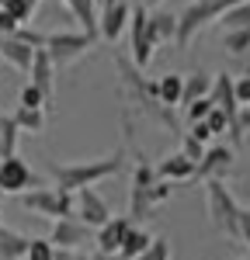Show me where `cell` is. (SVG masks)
Wrapping results in <instances>:
<instances>
[{
  "mask_svg": "<svg viewBox=\"0 0 250 260\" xmlns=\"http://www.w3.org/2000/svg\"><path fill=\"white\" fill-rule=\"evenodd\" d=\"M125 167V149H115L111 156H101V160H80V163H49V177L56 180V191L63 194H77L83 187H94L101 180L115 177Z\"/></svg>",
  "mask_w": 250,
  "mask_h": 260,
  "instance_id": "cell-1",
  "label": "cell"
},
{
  "mask_svg": "<svg viewBox=\"0 0 250 260\" xmlns=\"http://www.w3.org/2000/svg\"><path fill=\"white\" fill-rule=\"evenodd\" d=\"M174 194V184L170 180H160L157 174H153V167L149 163H136L132 167V187H129V215L125 219L132 222H143L157 205H164L167 198Z\"/></svg>",
  "mask_w": 250,
  "mask_h": 260,
  "instance_id": "cell-2",
  "label": "cell"
},
{
  "mask_svg": "<svg viewBox=\"0 0 250 260\" xmlns=\"http://www.w3.org/2000/svg\"><path fill=\"white\" fill-rule=\"evenodd\" d=\"M236 4H247V0H191L184 11L177 14V35H174V45L184 49V45L195 39L205 24L219 21L226 11H233Z\"/></svg>",
  "mask_w": 250,
  "mask_h": 260,
  "instance_id": "cell-3",
  "label": "cell"
},
{
  "mask_svg": "<svg viewBox=\"0 0 250 260\" xmlns=\"http://www.w3.org/2000/svg\"><path fill=\"white\" fill-rule=\"evenodd\" d=\"M205 205H208V222L223 233V236H229V240H236V215H240V201H236V194L229 191L226 180H205Z\"/></svg>",
  "mask_w": 250,
  "mask_h": 260,
  "instance_id": "cell-4",
  "label": "cell"
},
{
  "mask_svg": "<svg viewBox=\"0 0 250 260\" xmlns=\"http://www.w3.org/2000/svg\"><path fill=\"white\" fill-rule=\"evenodd\" d=\"M21 205L28 212H35L42 219H73V194H63L56 187H35V191H24Z\"/></svg>",
  "mask_w": 250,
  "mask_h": 260,
  "instance_id": "cell-5",
  "label": "cell"
},
{
  "mask_svg": "<svg viewBox=\"0 0 250 260\" xmlns=\"http://www.w3.org/2000/svg\"><path fill=\"white\" fill-rule=\"evenodd\" d=\"M87 49H94V39H87L83 31H52V35H45V56L52 59L56 70L80 59Z\"/></svg>",
  "mask_w": 250,
  "mask_h": 260,
  "instance_id": "cell-6",
  "label": "cell"
},
{
  "mask_svg": "<svg viewBox=\"0 0 250 260\" xmlns=\"http://www.w3.org/2000/svg\"><path fill=\"white\" fill-rule=\"evenodd\" d=\"M146 18H149V11L139 7V4L129 14V56H132L136 70H146L149 59H153V49H157V42H153L149 28H146Z\"/></svg>",
  "mask_w": 250,
  "mask_h": 260,
  "instance_id": "cell-7",
  "label": "cell"
},
{
  "mask_svg": "<svg viewBox=\"0 0 250 260\" xmlns=\"http://www.w3.org/2000/svg\"><path fill=\"white\" fill-rule=\"evenodd\" d=\"M35 187H42V177L18 153L0 160V194H24V191H35Z\"/></svg>",
  "mask_w": 250,
  "mask_h": 260,
  "instance_id": "cell-8",
  "label": "cell"
},
{
  "mask_svg": "<svg viewBox=\"0 0 250 260\" xmlns=\"http://www.w3.org/2000/svg\"><path fill=\"white\" fill-rule=\"evenodd\" d=\"M73 219L83 222L87 229H101L104 222L111 219V208L94 187H83V191L73 194Z\"/></svg>",
  "mask_w": 250,
  "mask_h": 260,
  "instance_id": "cell-9",
  "label": "cell"
},
{
  "mask_svg": "<svg viewBox=\"0 0 250 260\" xmlns=\"http://www.w3.org/2000/svg\"><path fill=\"white\" fill-rule=\"evenodd\" d=\"M129 14H132L129 0H118V4H104V7H98V39L118 42V35L129 28Z\"/></svg>",
  "mask_w": 250,
  "mask_h": 260,
  "instance_id": "cell-10",
  "label": "cell"
},
{
  "mask_svg": "<svg viewBox=\"0 0 250 260\" xmlns=\"http://www.w3.org/2000/svg\"><path fill=\"white\" fill-rule=\"evenodd\" d=\"M233 160H236V149L233 146H208L205 149V156L198 160V167H195V177H202V180H223L226 177V170L233 167Z\"/></svg>",
  "mask_w": 250,
  "mask_h": 260,
  "instance_id": "cell-11",
  "label": "cell"
},
{
  "mask_svg": "<svg viewBox=\"0 0 250 260\" xmlns=\"http://www.w3.org/2000/svg\"><path fill=\"white\" fill-rule=\"evenodd\" d=\"M28 77H32L28 83H32L42 98H45V104H52V94H56V66H52L49 56H45V49H35V52H32Z\"/></svg>",
  "mask_w": 250,
  "mask_h": 260,
  "instance_id": "cell-12",
  "label": "cell"
},
{
  "mask_svg": "<svg viewBox=\"0 0 250 260\" xmlns=\"http://www.w3.org/2000/svg\"><path fill=\"white\" fill-rule=\"evenodd\" d=\"M87 236H90V229H87L83 222H77V219H56L45 240L52 243L56 250H77V246L87 243Z\"/></svg>",
  "mask_w": 250,
  "mask_h": 260,
  "instance_id": "cell-13",
  "label": "cell"
},
{
  "mask_svg": "<svg viewBox=\"0 0 250 260\" xmlns=\"http://www.w3.org/2000/svg\"><path fill=\"white\" fill-rule=\"evenodd\" d=\"M129 229H132V222L125 219V215H111V219H108L101 229H98V253H108V257H115Z\"/></svg>",
  "mask_w": 250,
  "mask_h": 260,
  "instance_id": "cell-14",
  "label": "cell"
},
{
  "mask_svg": "<svg viewBox=\"0 0 250 260\" xmlns=\"http://www.w3.org/2000/svg\"><path fill=\"white\" fill-rule=\"evenodd\" d=\"M153 174L160 180H170V184H177V180H191L195 177V163L181 156V153H174V156H167L160 160V167H153Z\"/></svg>",
  "mask_w": 250,
  "mask_h": 260,
  "instance_id": "cell-15",
  "label": "cell"
},
{
  "mask_svg": "<svg viewBox=\"0 0 250 260\" xmlns=\"http://www.w3.org/2000/svg\"><path fill=\"white\" fill-rule=\"evenodd\" d=\"M181 83H184V73H164L160 80H153L157 104H160V108H174V104H181Z\"/></svg>",
  "mask_w": 250,
  "mask_h": 260,
  "instance_id": "cell-16",
  "label": "cell"
},
{
  "mask_svg": "<svg viewBox=\"0 0 250 260\" xmlns=\"http://www.w3.org/2000/svg\"><path fill=\"white\" fill-rule=\"evenodd\" d=\"M28 240L32 236H24L18 229H11V225H0V260H24Z\"/></svg>",
  "mask_w": 250,
  "mask_h": 260,
  "instance_id": "cell-17",
  "label": "cell"
},
{
  "mask_svg": "<svg viewBox=\"0 0 250 260\" xmlns=\"http://www.w3.org/2000/svg\"><path fill=\"white\" fill-rule=\"evenodd\" d=\"M63 4L83 24V35L87 39H98V0H63Z\"/></svg>",
  "mask_w": 250,
  "mask_h": 260,
  "instance_id": "cell-18",
  "label": "cell"
},
{
  "mask_svg": "<svg viewBox=\"0 0 250 260\" xmlns=\"http://www.w3.org/2000/svg\"><path fill=\"white\" fill-rule=\"evenodd\" d=\"M146 28H149V35H153V42H157V45L174 42V35H177V14L157 11V14H149V18H146Z\"/></svg>",
  "mask_w": 250,
  "mask_h": 260,
  "instance_id": "cell-19",
  "label": "cell"
},
{
  "mask_svg": "<svg viewBox=\"0 0 250 260\" xmlns=\"http://www.w3.org/2000/svg\"><path fill=\"white\" fill-rule=\"evenodd\" d=\"M149 243H153V236L146 233L143 225H132V229L125 233V240H122V246H118L115 260H136V257L146 250V246H149Z\"/></svg>",
  "mask_w": 250,
  "mask_h": 260,
  "instance_id": "cell-20",
  "label": "cell"
},
{
  "mask_svg": "<svg viewBox=\"0 0 250 260\" xmlns=\"http://www.w3.org/2000/svg\"><path fill=\"white\" fill-rule=\"evenodd\" d=\"M32 52H35V49L21 45L18 39H0V59L11 62L14 70H21V73H28V66H32Z\"/></svg>",
  "mask_w": 250,
  "mask_h": 260,
  "instance_id": "cell-21",
  "label": "cell"
},
{
  "mask_svg": "<svg viewBox=\"0 0 250 260\" xmlns=\"http://www.w3.org/2000/svg\"><path fill=\"white\" fill-rule=\"evenodd\" d=\"M208 90H212V77H208V73H202V70L184 73V83H181V104H191V101H198V98H208Z\"/></svg>",
  "mask_w": 250,
  "mask_h": 260,
  "instance_id": "cell-22",
  "label": "cell"
},
{
  "mask_svg": "<svg viewBox=\"0 0 250 260\" xmlns=\"http://www.w3.org/2000/svg\"><path fill=\"white\" fill-rule=\"evenodd\" d=\"M18 139H21V128L14 125V118L11 115H0V160L18 153Z\"/></svg>",
  "mask_w": 250,
  "mask_h": 260,
  "instance_id": "cell-23",
  "label": "cell"
},
{
  "mask_svg": "<svg viewBox=\"0 0 250 260\" xmlns=\"http://www.w3.org/2000/svg\"><path fill=\"white\" fill-rule=\"evenodd\" d=\"M11 118L21 132H42L45 128V111H35V108H18Z\"/></svg>",
  "mask_w": 250,
  "mask_h": 260,
  "instance_id": "cell-24",
  "label": "cell"
},
{
  "mask_svg": "<svg viewBox=\"0 0 250 260\" xmlns=\"http://www.w3.org/2000/svg\"><path fill=\"white\" fill-rule=\"evenodd\" d=\"M223 49L233 52V56L250 52V28H233V31H226V35H223Z\"/></svg>",
  "mask_w": 250,
  "mask_h": 260,
  "instance_id": "cell-25",
  "label": "cell"
},
{
  "mask_svg": "<svg viewBox=\"0 0 250 260\" xmlns=\"http://www.w3.org/2000/svg\"><path fill=\"white\" fill-rule=\"evenodd\" d=\"M219 21L226 24V31H233V28H250V0H247V4H236V7L226 11Z\"/></svg>",
  "mask_w": 250,
  "mask_h": 260,
  "instance_id": "cell-26",
  "label": "cell"
},
{
  "mask_svg": "<svg viewBox=\"0 0 250 260\" xmlns=\"http://www.w3.org/2000/svg\"><path fill=\"white\" fill-rule=\"evenodd\" d=\"M136 260H170V240L167 236H153V243Z\"/></svg>",
  "mask_w": 250,
  "mask_h": 260,
  "instance_id": "cell-27",
  "label": "cell"
},
{
  "mask_svg": "<svg viewBox=\"0 0 250 260\" xmlns=\"http://www.w3.org/2000/svg\"><path fill=\"white\" fill-rule=\"evenodd\" d=\"M7 39H18L21 45H28V49H45V31H35V28H28V24H21L14 35H7Z\"/></svg>",
  "mask_w": 250,
  "mask_h": 260,
  "instance_id": "cell-28",
  "label": "cell"
},
{
  "mask_svg": "<svg viewBox=\"0 0 250 260\" xmlns=\"http://www.w3.org/2000/svg\"><path fill=\"white\" fill-rule=\"evenodd\" d=\"M24 260H56V246H52L49 240H28Z\"/></svg>",
  "mask_w": 250,
  "mask_h": 260,
  "instance_id": "cell-29",
  "label": "cell"
},
{
  "mask_svg": "<svg viewBox=\"0 0 250 260\" xmlns=\"http://www.w3.org/2000/svg\"><path fill=\"white\" fill-rule=\"evenodd\" d=\"M208 111H212V98H198V101H191V104H184V115H188L191 125L195 121H205Z\"/></svg>",
  "mask_w": 250,
  "mask_h": 260,
  "instance_id": "cell-30",
  "label": "cell"
},
{
  "mask_svg": "<svg viewBox=\"0 0 250 260\" xmlns=\"http://www.w3.org/2000/svg\"><path fill=\"white\" fill-rule=\"evenodd\" d=\"M181 156H188V160L198 167V160L205 156V146H202V142H195V139L184 132V136H181Z\"/></svg>",
  "mask_w": 250,
  "mask_h": 260,
  "instance_id": "cell-31",
  "label": "cell"
},
{
  "mask_svg": "<svg viewBox=\"0 0 250 260\" xmlns=\"http://www.w3.org/2000/svg\"><path fill=\"white\" fill-rule=\"evenodd\" d=\"M21 108H35V111H45L49 104H45V98H42L39 90L32 87V83H24V90H21Z\"/></svg>",
  "mask_w": 250,
  "mask_h": 260,
  "instance_id": "cell-32",
  "label": "cell"
},
{
  "mask_svg": "<svg viewBox=\"0 0 250 260\" xmlns=\"http://www.w3.org/2000/svg\"><path fill=\"white\" fill-rule=\"evenodd\" d=\"M233 94L240 108H250V77H233Z\"/></svg>",
  "mask_w": 250,
  "mask_h": 260,
  "instance_id": "cell-33",
  "label": "cell"
},
{
  "mask_svg": "<svg viewBox=\"0 0 250 260\" xmlns=\"http://www.w3.org/2000/svg\"><path fill=\"white\" fill-rule=\"evenodd\" d=\"M205 125H208V132H212V136H223V132H226V115L212 104V111L205 115Z\"/></svg>",
  "mask_w": 250,
  "mask_h": 260,
  "instance_id": "cell-34",
  "label": "cell"
},
{
  "mask_svg": "<svg viewBox=\"0 0 250 260\" xmlns=\"http://www.w3.org/2000/svg\"><path fill=\"white\" fill-rule=\"evenodd\" d=\"M236 243L250 246V208H240V215H236Z\"/></svg>",
  "mask_w": 250,
  "mask_h": 260,
  "instance_id": "cell-35",
  "label": "cell"
},
{
  "mask_svg": "<svg viewBox=\"0 0 250 260\" xmlns=\"http://www.w3.org/2000/svg\"><path fill=\"white\" fill-rule=\"evenodd\" d=\"M188 136H191V139H195V142H202V146H205V142L212 139V132H208V125H205V121H195Z\"/></svg>",
  "mask_w": 250,
  "mask_h": 260,
  "instance_id": "cell-36",
  "label": "cell"
},
{
  "mask_svg": "<svg viewBox=\"0 0 250 260\" xmlns=\"http://www.w3.org/2000/svg\"><path fill=\"white\" fill-rule=\"evenodd\" d=\"M240 128H243V136L250 132V108H240Z\"/></svg>",
  "mask_w": 250,
  "mask_h": 260,
  "instance_id": "cell-37",
  "label": "cell"
},
{
  "mask_svg": "<svg viewBox=\"0 0 250 260\" xmlns=\"http://www.w3.org/2000/svg\"><path fill=\"white\" fill-rule=\"evenodd\" d=\"M157 4H160V0H139V7H146V11H149V7H157Z\"/></svg>",
  "mask_w": 250,
  "mask_h": 260,
  "instance_id": "cell-38",
  "label": "cell"
},
{
  "mask_svg": "<svg viewBox=\"0 0 250 260\" xmlns=\"http://www.w3.org/2000/svg\"><path fill=\"white\" fill-rule=\"evenodd\" d=\"M87 260H115V257H108V253H90Z\"/></svg>",
  "mask_w": 250,
  "mask_h": 260,
  "instance_id": "cell-39",
  "label": "cell"
},
{
  "mask_svg": "<svg viewBox=\"0 0 250 260\" xmlns=\"http://www.w3.org/2000/svg\"><path fill=\"white\" fill-rule=\"evenodd\" d=\"M24 4H28V7H32V11H35V7H39V0H24Z\"/></svg>",
  "mask_w": 250,
  "mask_h": 260,
  "instance_id": "cell-40",
  "label": "cell"
},
{
  "mask_svg": "<svg viewBox=\"0 0 250 260\" xmlns=\"http://www.w3.org/2000/svg\"><path fill=\"white\" fill-rule=\"evenodd\" d=\"M104 4H118V0H98V7H104Z\"/></svg>",
  "mask_w": 250,
  "mask_h": 260,
  "instance_id": "cell-41",
  "label": "cell"
},
{
  "mask_svg": "<svg viewBox=\"0 0 250 260\" xmlns=\"http://www.w3.org/2000/svg\"><path fill=\"white\" fill-rule=\"evenodd\" d=\"M66 260H87V257H80V253H77V257H66Z\"/></svg>",
  "mask_w": 250,
  "mask_h": 260,
  "instance_id": "cell-42",
  "label": "cell"
},
{
  "mask_svg": "<svg viewBox=\"0 0 250 260\" xmlns=\"http://www.w3.org/2000/svg\"><path fill=\"white\" fill-rule=\"evenodd\" d=\"M243 260H250V257H243Z\"/></svg>",
  "mask_w": 250,
  "mask_h": 260,
  "instance_id": "cell-43",
  "label": "cell"
},
{
  "mask_svg": "<svg viewBox=\"0 0 250 260\" xmlns=\"http://www.w3.org/2000/svg\"><path fill=\"white\" fill-rule=\"evenodd\" d=\"M59 4H63V0H59Z\"/></svg>",
  "mask_w": 250,
  "mask_h": 260,
  "instance_id": "cell-44",
  "label": "cell"
}]
</instances>
